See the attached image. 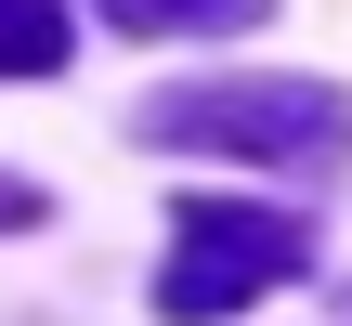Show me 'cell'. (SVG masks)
<instances>
[{
	"label": "cell",
	"instance_id": "2",
	"mask_svg": "<svg viewBox=\"0 0 352 326\" xmlns=\"http://www.w3.org/2000/svg\"><path fill=\"white\" fill-rule=\"evenodd\" d=\"M314 261V235L287 222V209H235V196H196L183 209V235H170V261H157V314L170 326H209V314H248L261 287H287Z\"/></svg>",
	"mask_w": 352,
	"mask_h": 326
},
{
	"label": "cell",
	"instance_id": "4",
	"mask_svg": "<svg viewBox=\"0 0 352 326\" xmlns=\"http://www.w3.org/2000/svg\"><path fill=\"white\" fill-rule=\"evenodd\" d=\"M65 65V0H0V78H52Z\"/></svg>",
	"mask_w": 352,
	"mask_h": 326
},
{
	"label": "cell",
	"instance_id": "1",
	"mask_svg": "<svg viewBox=\"0 0 352 326\" xmlns=\"http://www.w3.org/2000/svg\"><path fill=\"white\" fill-rule=\"evenodd\" d=\"M144 144H196V157H261V170H327L352 144V105L327 78H183L144 105Z\"/></svg>",
	"mask_w": 352,
	"mask_h": 326
},
{
	"label": "cell",
	"instance_id": "3",
	"mask_svg": "<svg viewBox=\"0 0 352 326\" xmlns=\"http://www.w3.org/2000/svg\"><path fill=\"white\" fill-rule=\"evenodd\" d=\"M274 0H118L131 39H222V26H261Z\"/></svg>",
	"mask_w": 352,
	"mask_h": 326
},
{
	"label": "cell",
	"instance_id": "5",
	"mask_svg": "<svg viewBox=\"0 0 352 326\" xmlns=\"http://www.w3.org/2000/svg\"><path fill=\"white\" fill-rule=\"evenodd\" d=\"M39 209H52V196H39V183H13V170H0V235H26V222H39Z\"/></svg>",
	"mask_w": 352,
	"mask_h": 326
}]
</instances>
